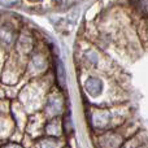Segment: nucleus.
Listing matches in <instances>:
<instances>
[{
	"mask_svg": "<svg viewBox=\"0 0 148 148\" xmlns=\"http://www.w3.org/2000/svg\"><path fill=\"white\" fill-rule=\"evenodd\" d=\"M62 108H64V100H62L61 95L56 94V92H51L47 97L46 114L51 118H56L61 113Z\"/></svg>",
	"mask_w": 148,
	"mask_h": 148,
	"instance_id": "f257e3e1",
	"label": "nucleus"
},
{
	"mask_svg": "<svg viewBox=\"0 0 148 148\" xmlns=\"http://www.w3.org/2000/svg\"><path fill=\"white\" fill-rule=\"evenodd\" d=\"M122 144V136L116 134L114 131L103 133L99 138L100 148H120Z\"/></svg>",
	"mask_w": 148,
	"mask_h": 148,
	"instance_id": "f03ea898",
	"label": "nucleus"
},
{
	"mask_svg": "<svg viewBox=\"0 0 148 148\" xmlns=\"http://www.w3.org/2000/svg\"><path fill=\"white\" fill-rule=\"evenodd\" d=\"M103 88H104V83L97 77H88L84 82V90L91 97L100 96L103 92Z\"/></svg>",
	"mask_w": 148,
	"mask_h": 148,
	"instance_id": "7ed1b4c3",
	"label": "nucleus"
},
{
	"mask_svg": "<svg viewBox=\"0 0 148 148\" xmlns=\"http://www.w3.org/2000/svg\"><path fill=\"white\" fill-rule=\"evenodd\" d=\"M55 73H56V81L57 84L61 90L66 88V70H65L64 62L60 57H55Z\"/></svg>",
	"mask_w": 148,
	"mask_h": 148,
	"instance_id": "20e7f679",
	"label": "nucleus"
},
{
	"mask_svg": "<svg viewBox=\"0 0 148 148\" xmlns=\"http://www.w3.org/2000/svg\"><path fill=\"white\" fill-rule=\"evenodd\" d=\"M36 148H62V142L59 138L47 136L36 143Z\"/></svg>",
	"mask_w": 148,
	"mask_h": 148,
	"instance_id": "39448f33",
	"label": "nucleus"
},
{
	"mask_svg": "<svg viewBox=\"0 0 148 148\" xmlns=\"http://www.w3.org/2000/svg\"><path fill=\"white\" fill-rule=\"evenodd\" d=\"M46 131L48 136H53V138H59L61 135L62 131V122H59L57 120H52L47 123Z\"/></svg>",
	"mask_w": 148,
	"mask_h": 148,
	"instance_id": "423d86ee",
	"label": "nucleus"
},
{
	"mask_svg": "<svg viewBox=\"0 0 148 148\" xmlns=\"http://www.w3.org/2000/svg\"><path fill=\"white\" fill-rule=\"evenodd\" d=\"M74 130V126H73V118H72V113L70 110H66L64 114V118H62V133L65 135H69L72 134Z\"/></svg>",
	"mask_w": 148,
	"mask_h": 148,
	"instance_id": "0eeeda50",
	"label": "nucleus"
},
{
	"mask_svg": "<svg viewBox=\"0 0 148 148\" xmlns=\"http://www.w3.org/2000/svg\"><path fill=\"white\" fill-rule=\"evenodd\" d=\"M30 66L35 73H40V72H43L44 68H46V60H44V57L40 56V55L34 56L30 62Z\"/></svg>",
	"mask_w": 148,
	"mask_h": 148,
	"instance_id": "6e6552de",
	"label": "nucleus"
},
{
	"mask_svg": "<svg viewBox=\"0 0 148 148\" xmlns=\"http://www.w3.org/2000/svg\"><path fill=\"white\" fill-rule=\"evenodd\" d=\"M13 39V34L9 29H5V27H0V43L7 46L12 42Z\"/></svg>",
	"mask_w": 148,
	"mask_h": 148,
	"instance_id": "1a4fd4ad",
	"label": "nucleus"
},
{
	"mask_svg": "<svg viewBox=\"0 0 148 148\" xmlns=\"http://www.w3.org/2000/svg\"><path fill=\"white\" fill-rule=\"evenodd\" d=\"M87 60H88V62L91 65H97V62H99V57H97L96 53H94V52H90V53H87Z\"/></svg>",
	"mask_w": 148,
	"mask_h": 148,
	"instance_id": "9d476101",
	"label": "nucleus"
},
{
	"mask_svg": "<svg viewBox=\"0 0 148 148\" xmlns=\"http://www.w3.org/2000/svg\"><path fill=\"white\" fill-rule=\"evenodd\" d=\"M18 0H0V3L1 4H4V5H13V4H16Z\"/></svg>",
	"mask_w": 148,
	"mask_h": 148,
	"instance_id": "9b49d317",
	"label": "nucleus"
},
{
	"mask_svg": "<svg viewBox=\"0 0 148 148\" xmlns=\"http://www.w3.org/2000/svg\"><path fill=\"white\" fill-rule=\"evenodd\" d=\"M4 148H25V147H22L21 144H17V143H9V144H7Z\"/></svg>",
	"mask_w": 148,
	"mask_h": 148,
	"instance_id": "f8f14e48",
	"label": "nucleus"
}]
</instances>
